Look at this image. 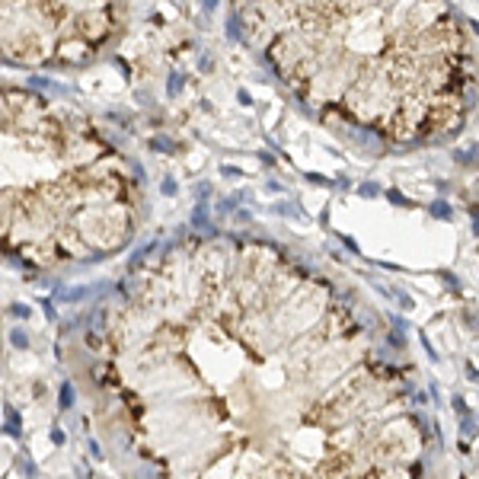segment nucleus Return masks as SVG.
I'll return each instance as SVG.
<instances>
[{
  "instance_id": "obj_1",
  "label": "nucleus",
  "mask_w": 479,
  "mask_h": 479,
  "mask_svg": "<svg viewBox=\"0 0 479 479\" xmlns=\"http://www.w3.org/2000/svg\"><path fill=\"white\" fill-rule=\"evenodd\" d=\"M131 479H422L428 428L329 281L259 240L195 237L86 332Z\"/></svg>"
},
{
  "instance_id": "obj_2",
  "label": "nucleus",
  "mask_w": 479,
  "mask_h": 479,
  "mask_svg": "<svg viewBox=\"0 0 479 479\" xmlns=\"http://www.w3.org/2000/svg\"><path fill=\"white\" fill-rule=\"evenodd\" d=\"M237 16L313 109L390 141L450 134L470 112L473 36L431 3H262Z\"/></svg>"
},
{
  "instance_id": "obj_3",
  "label": "nucleus",
  "mask_w": 479,
  "mask_h": 479,
  "mask_svg": "<svg viewBox=\"0 0 479 479\" xmlns=\"http://www.w3.org/2000/svg\"><path fill=\"white\" fill-rule=\"evenodd\" d=\"M134 205L131 166L90 118L0 86V253L36 268L118 253Z\"/></svg>"
},
{
  "instance_id": "obj_4",
  "label": "nucleus",
  "mask_w": 479,
  "mask_h": 479,
  "mask_svg": "<svg viewBox=\"0 0 479 479\" xmlns=\"http://www.w3.org/2000/svg\"><path fill=\"white\" fill-rule=\"evenodd\" d=\"M118 6L0 3V58L19 64L80 61L115 29Z\"/></svg>"
},
{
  "instance_id": "obj_5",
  "label": "nucleus",
  "mask_w": 479,
  "mask_h": 479,
  "mask_svg": "<svg viewBox=\"0 0 479 479\" xmlns=\"http://www.w3.org/2000/svg\"><path fill=\"white\" fill-rule=\"evenodd\" d=\"M6 431H10L13 438L23 435V422H19V412H16V409H6Z\"/></svg>"
},
{
  "instance_id": "obj_6",
  "label": "nucleus",
  "mask_w": 479,
  "mask_h": 479,
  "mask_svg": "<svg viewBox=\"0 0 479 479\" xmlns=\"http://www.w3.org/2000/svg\"><path fill=\"white\" fill-rule=\"evenodd\" d=\"M71 403H74V390L71 387H61V406L71 409Z\"/></svg>"
},
{
  "instance_id": "obj_7",
  "label": "nucleus",
  "mask_w": 479,
  "mask_h": 479,
  "mask_svg": "<svg viewBox=\"0 0 479 479\" xmlns=\"http://www.w3.org/2000/svg\"><path fill=\"white\" fill-rule=\"evenodd\" d=\"M51 441H55V444H64V431L55 428V431H51Z\"/></svg>"
}]
</instances>
